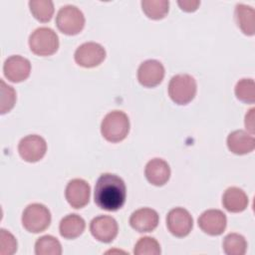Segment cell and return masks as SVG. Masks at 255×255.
<instances>
[{
	"label": "cell",
	"mask_w": 255,
	"mask_h": 255,
	"mask_svg": "<svg viewBox=\"0 0 255 255\" xmlns=\"http://www.w3.org/2000/svg\"><path fill=\"white\" fill-rule=\"evenodd\" d=\"M227 146L235 154H246L254 150L255 138L252 134L243 129H237L229 133L227 137Z\"/></svg>",
	"instance_id": "17"
},
{
	"label": "cell",
	"mask_w": 255,
	"mask_h": 255,
	"mask_svg": "<svg viewBox=\"0 0 255 255\" xmlns=\"http://www.w3.org/2000/svg\"><path fill=\"white\" fill-rule=\"evenodd\" d=\"M159 221V216L154 209L139 208L132 212L129 218L130 226L137 232H151L154 230Z\"/></svg>",
	"instance_id": "15"
},
{
	"label": "cell",
	"mask_w": 255,
	"mask_h": 255,
	"mask_svg": "<svg viewBox=\"0 0 255 255\" xmlns=\"http://www.w3.org/2000/svg\"><path fill=\"white\" fill-rule=\"evenodd\" d=\"M144 174L149 183L155 186H161L164 185L170 177V167L165 160L152 158L146 163Z\"/></svg>",
	"instance_id": "16"
},
{
	"label": "cell",
	"mask_w": 255,
	"mask_h": 255,
	"mask_svg": "<svg viewBox=\"0 0 255 255\" xmlns=\"http://www.w3.org/2000/svg\"><path fill=\"white\" fill-rule=\"evenodd\" d=\"M169 2L167 0H143L141 8L144 14L153 20H159L168 13Z\"/></svg>",
	"instance_id": "21"
},
{
	"label": "cell",
	"mask_w": 255,
	"mask_h": 255,
	"mask_svg": "<svg viewBox=\"0 0 255 255\" xmlns=\"http://www.w3.org/2000/svg\"><path fill=\"white\" fill-rule=\"evenodd\" d=\"M51 223L49 209L40 203L28 205L22 214L23 227L31 233H40L46 230Z\"/></svg>",
	"instance_id": "5"
},
{
	"label": "cell",
	"mask_w": 255,
	"mask_h": 255,
	"mask_svg": "<svg viewBox=\"0 0 255 255\" xmlns=\"http://www.w3.org/2000/svg\"><path fill=\"white\" fill-rule=\"evenodd\" d=\"M76 63L84 68H94L99 66L106 58L104 47L95 42L82 44L75 52Z\"/></svg>",
	"instance_id": "8"
},
{
	"label": "cell",
	"mask_w": 255,
	"mask_h": 255,
	"mask_svg": "<svg viewBox=\"0 0 255 255\" xmlns=\"http://www.w3.org/2000/svg\"><path fill=\"white\" fill-rule=\"evenodd\" d=\"M17 250L16 238L7 230H0V254L11 255Z\"/></svg>",
	"instance_id": "28"
},
{
	"label": "cell",
	"mask_w": 255,
	"mask_h": 255,
	"mask_svg": "<svg viewBox=\"0 0 255 255\" xmlns=\"http://www.w3.org/2000/svg\"><path fill=\"white\" fill-rule=\"evenodd\" d=\"M196 81L188 74H178L168 84V95L177 105H187L196 95Z\"/></svg>",
	"instance_id": "3"
},
{
	"label": "cell",
	"mask_w": 255,
	"mask_h": 255,
	"mask_svg": "<svg viewBox=\"0 0 255 255\" xmlns=\"http://www.w3.org/2000/svg\"><path fill=\"white\" fill-rule=\"evenodd\" d=\"M91 187L89 183L81 178L72 179L66 187L65 196L68 203L76 208H83L90 200Z\"/></svg>",
	"instance_id": "12"
},
{
	"label": "cell",
	"mask_w": 255,
	"mask_h": 255,
	"mask_svg": "<svg viewBox=\"0 0 255 255\" xmlns=\"http://www.w3.org/2000/svg\"><path fill=\"white\" fill-rule=\"evenodd\" d=\"M127 189L124 180L113 173H103L95 186V203L107 211H117L126 202Z\"/></svg>",
	"instance_id": "1"
},
{
	"label": "cell",
	"mask_w": 255,
	"mask_h": 255,
	"mask_svg": "<svg viewBox=\"0 0 255 255\" xmlns=\"http://www.w3.org/2000/svg\"><path fill=\"white\" fill-rule=\"evenodd\" d=\"M85 220L78 214H69L65 216L59 226L60 234L66 239H75L79 237L85 230Z\"/></svg>",
	"instance_id": "19"
},
{
	"label": "cell",
	"mask_w": 255,
	"mask_h": 255,
	"mask_svg": "<svg viewBox=\"0 0 255 255\" xmlns=\"http://www.w3.org/2000/svg\"><path fill=\"white\" fill-rule=\"evenodd\" d=\"M226 216L219 209L206 210L198 218V226L200 229L211 236L222 234L226 228Z\"/></svg>",
	"instance_id": "13"
},
{
	"label": "cell",
	"mask_w": 255,
	"mask_h": 255,
	"mask_svg": "<svg viewBox=\"0 0 255 255\" xmlns=\"http://www.w3.org/2000/svg\"><path fill=\"white\" fill-rule=\"evenodd\" d=\"M35 253L37 255H61L62 246L60 241L51 235H44L35 243Z\"/></svg>",
	"instance_id": "22"
},
{
	"label": "cell",
	"mask_w": 255,
	"mask_h": 255,
	"mask_svg": "<svg viewBox=\"0 0 255 255\" xmlns=\"http://www.w3.org/2000/svg\"><path fill=\"white\" fill-rule=\"evenodd\" d=\"M222 204L223 207L229 212H242L248 205V196L241 188L232 186L224 191L222 196Z\"/></svg>",
	"instance_id": "18"
},
{
	"label": "cell",
	"mask_w": 255,
	"mask_h": 255,
	"mask_svg": "<svg viewBox=\"0 0 255 255\" xmlns=\"http://www.w3.org/2000/svg\"><path fill=\"white\" fill-rule=\"evenodd\" d=\"M1 88V114H6L15 105L16 102V92L13 87L8 86L3 80L0 81Z\"/></svg>",
	"instance_id": "27"
},
{
	"label": "cell",
	"mask_w": 255,
	"mask_h": 255,
	"mask_svg": "<svg viewBox=\"0 0 255 255\" xmlns=\"http://www.w3.org/2000/svg\"><path fill=\"white\" fill-rule=\"evenodd\" d=\"M29 7L32 15L40 22H49L54 14V4L50 0H31Z\"/></svg>",
	"instance_id": "23"
},
{
	"label": "cell",
	"mask_w": 255,
	"mask_h": 255,
	"mask_svg": "<svg viewBox=\"0 0 255 255\" xmlns=\"http://www.w3.org/2000/svg\"><path fill=\"white\" fill-rule=\"evenodd\" d=\"M177 3L179 7L186 12H193L200 5V1L197 0H179Z\"/></svg>",
	"instance_id": "29"
},
{
	"label": "cell",
	"mask_w": 255,
	"mask_h": 255,
	"mask_svg": "<svg viewBox=\"0 0 255 255\" xmlns=\"http://www.w3.org/2000/svg\"><path fill=\"white\" fill-rule=\"evenodd\" d=\"M29 47L35 55L42 57L51 56L59 48L58 35L51 28L40 27L30 35Z\"/></svg>",
	"instance_id": "4"
},
{
	"label": "cell",
	"mask_w": 255,
	"mask_h": 255,
	"mask_svg": "<svg viewBox=\"0 0 255 255\" xmlns=\"http://www.w3.org/2000/svg\"><path fill=\"white\" fill-rule=\"evenodd\" d=\"M3 71L5 77L9 81L20 83L30 76L31 64L28 59L19 55H14L5 61Z\"/></svg>",
	"instance_id": "14"
},
{
	"label": "cell",
	"mask_w": 255,
	"mask_h": 255,
	"mask_svg": "<svg viewBox=\"0 0 255 255\" xmlns=\"http://www.w3.org/2000/svg\"><path fill=\"white\" fill-rule=\"evenodd\" d=\"M160 252V245L157 240L148 236L139 238L133 248L135 255H158Z\"/></svg>",
	"instance_id": "26"
},
{
	"label": "cell",
	"mask_w": 255,
	"mask_h": 255,
	"mask_svg": "<svg viewBox=\"0 0 255 255\" xmlns=\"http://www.w3.org/2000/svg\"><path fill=\"white\" fill-rule=\"evenodd\" d=\"M90 231L97 240L110 243L117 237L119 226L116 219L112 216L100 215L91 221Z\"/></svg>",
	"instance_id": "10"
},
{
	"label": "cell",
	"mask_w": 255,
	"mask_h": 255,
	"mask_svg": "<svg viewBox=\"0 0 255 255\" xmlns=\"http://www.w3.org/2000/svg\"><path fill=\"white\" fill-rule=\"evenodd\" d=\"M58 29L66 35H77L85 26V17L83 12L73 5L62 7L56 16Z\"/></svg>",
	"instance_id": "6"
},
{
	"label": "cell",
	"mask_w": 255,
	"mask_h": 255,
	"mask_svg": "<svg viewBox=\"0 0 255 255\" xmlns=\"http://www.w3.org/2000/svg\"><path fill=\"white\" fill-rule=\"evenodd\" d=\"M235 20L238 27L245 35H254L255 12L252 7L244 4H237L235 8Z\"/></svg>",
	"instance_id": "20"
},
{
	"label": "cell",
	"mask_w": 255,
	"mask_h": 255,
	"mask_svg": "<svg viewBox=\"0 0 255 255\" xmlns=\"http://www.w3.org/2000/svg\"><path fill=\"white\" fill-rule=\"evenodd\" d=\"M129 131V120L122 111H113L106 115L101 125L102 135L111 142L124 140Z\"/></svg>",
	"instance_id": "2"
},
{
	"label": "cell",
	"mask_w": 255,
	"mask_h": 255,
	"mask_svg": "<svg viewBox=\"0 0 255 255\" xmlns=\"http://www.w3.org/2000/svg\"><path fill=\"white\" fill-rule=\"evenodd\" d=\"M254 112H255V109H251L248 112V114H246V116H245V127H246L247 130L250 132V134H252V135L255 132V128H254Z\"/></svg>",
	"instance_id": "30"
},
{
	"label": "cell",
	"mask_w": 255,
	"mask_h": 255,
	"mask_svg": "<svg viewBox=\"0 0 255 255\" xmlns=\"http://www.w3.org/2000/svg\"><path fill=\"white\" fill-rule=\"evenodd\" d=\"M166 226L175 237H185L193 227V219L186 209L175 207L167 213Z\"/></svg>",
	"instance_id": "7"
},
{
	"label": "cell",
	"mask_w": 255,
	"mask_h": 255,
	"mask_svg": "<svg viewBox=\"0 0 255 255\" xmlns=\"http://www.w3.org/2000/svg\"><path fill=\"white\" fill-rule=\"evenodd\" d=\"M222 246L227 255H244L247 250V241L238 233H230L225 236Z\"/></svg>",
	"instance_id": "24"
},
{
	"label": "cell",
	"mask_w": 255,
	"mask_h": 255,
	"mask_svg": "<svg viewBox=\"0 0 255 255\" xmlns=\"http://www.w3.org/2000/svg\"><path fill=\"white\" fill-rule=\"evenodd\" d=\"M164 77V67L157 60H146L137 70V80L143 87L153 88L161 83Z\"/></svg>",
	"instance_id": "11"
},
{
	"label": "cell",
	"mask_w": 255,
	"mask_h": 255,
	"mask_svg": "<svg viewBox=\"0 0 255 255\" xmlns=\"http://www.w3.org/2000/svg\"><path fill=\"white\" fill-rule=\"evenodd\" d=\"M47 150L46 140L38 134H30L23 137L18 144L20 156L28 162H36L42 159Z\"/></svg>",
	"instance_id": "9"
},
{
	"label": "cell",
	"mask_w": 255,
	"mask_h": 255,
	"mask_svg": "<svg viewBox=\"0 0 255 255\" xmlns=\"http://www.w3.org/2000/svg\"><path fill=\"white\" fill-rule=\"evenodd\" d=\"M236 98L246 104L255 102V83L252 79H242L235 86Z\"/></svg>",
	"instance_id": "25"
}]
</instances>
